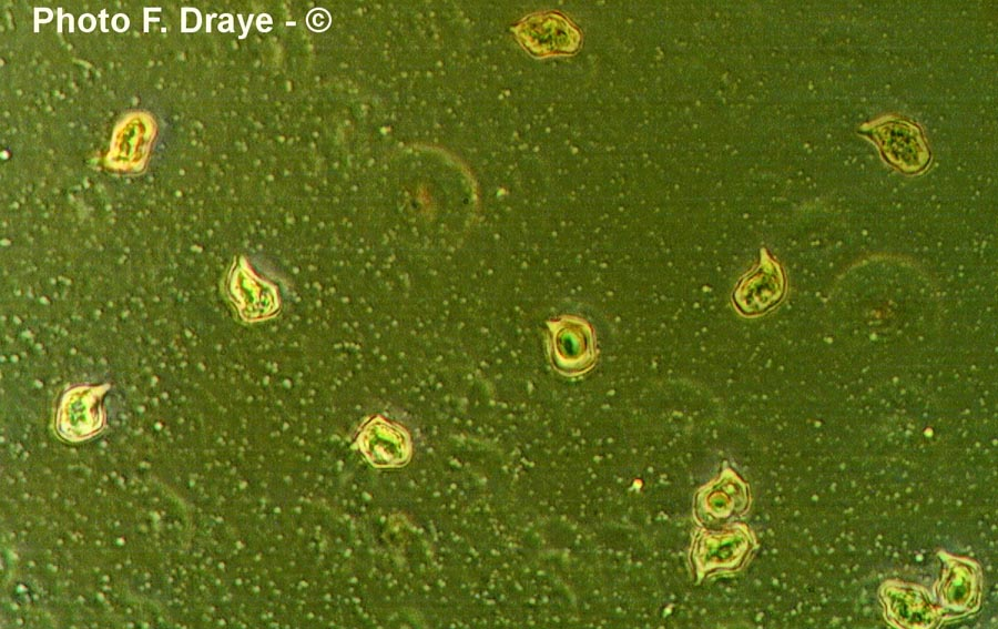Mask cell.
Listing matches in <instances>:
<instances>
[{
    "label": "cell",
    "instance_id": "1",
    "mask_svg": "<svg viewBox=\"0 0 998 629\" xmlns=\"http://www.w3.org/2000/svg\"><path fill=\"white\" fill-rule=\"evenodd\" d=\"M863 134L878 148L884 160L905 174L920 173L930 162L921 129L907 119L885 116L864 126Z\"/></svg>",
    "mask_w": 998,
    "mask_h": 629
},
{
    "label": "cell",
    "instance_id": "2",
    "mask_svg": "<svg viewBox=\"0 0 998 629\" xmlns=\"http://www.w3.org/2000/svg\"><path fill=\"white\" fill-rule=\"evenodd\" d=\"M786 278L781 265L764 250L760 263L741 277L732 302L743 316H761L773 310L785 296Z\"/></svg>",
    "mask_w": 998,
    "mask_h": 629
}]
</instances>
